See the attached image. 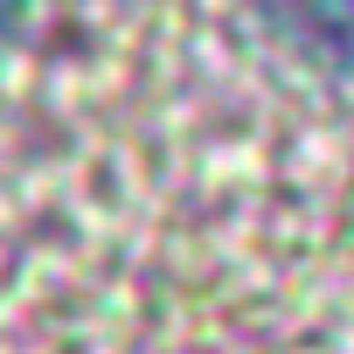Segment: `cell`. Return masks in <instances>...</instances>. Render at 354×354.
<instances>
[{
	"label": "cell",
	"instance_id": "1",
	"mask_svg": "<svg viewBox=\"0 0 354 354\" xmlns=\"http://www.w3.org/2000/svg\"><path fill=\"white\" fill-rule=\"evenodd\" d=\"M257 8L306 70L354 84V0H257Z\"/></svg>",
	"mask_w": 354,
	"mask_h": 354
},
{
	"label": "cell",
	"instance_id": "2",
	"mask_svg": "<svg viewBox=\"0 0 354 354\" xmlns=\"http://www.w3.org/2000/svg\"><path fill=\"white\" fill-rule=\"evenodd\" d=\"M28 8V0H0V28H15V15Z\"/></svg>",
	"mask_w": 354,
	"mask_h": 354
}]
</instances>
